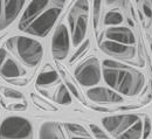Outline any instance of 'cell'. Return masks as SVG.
Instances as JSON below:
<instances>
[{
    "label": "cell",
    "instance_id": "obj_1",
    "mask_svg": "<svg viewBox=\"0 0 152 139\" xmlns=\"http://www.w3.org/2000/svg\"><path fill=\"white\" fill-rule=\"evenodd\" d=\"M103 76L109 87L128 96L137 95L145 82L142 73L113 60L103 62Z\"/></svg>",
    "mask_w": 152,
    "mask_h": 139
},
{
    "label": "cell",
    "instance_id": "obj_2",
    "mask_svg": "<svg viewBox=\"0 0 152 139\" xmlns=\"http://www.w3.org/2000/svg\"><path fill=\"white\" fill-rule=\"evenodd\" d=\"M15 40V47L18 50V54L21 57V60L29 67L37 65L41 61L43 49L41 43L38 42L37 40L20 36Z\"/></svg>",
    "mask_w": 152,
    "mask_h": 139
},
{
    "label": "cell",
    "instance_id": "obj_3",
    "mask_svg": "<svg viewBox=\"0 0 152 139\" xmlns=\"http://www.w3.org/2000/svg\"><path fill=\"white\" fill-rule=\"evenodd\" d=\"M32 125L21 117H8L0 127V138H29L32 137Z\"/></svg>",
    "mask_w": 152,
    "mask_h": 139
},
{
    "label": "cell",
    "instance_id": "obj_4",
    "mask_svg": "<svg viewBox=\"0 0 152 139\" xmlns=\"http://www.w3.org/2000/svg\"><path fill=\"white\" fill-rule=\"evenodd\" d=\"M76 79L81 85L90 87L95 85L101 79V68L98 60L95 57L87 60L75 70Z\"/></svg>",
    "mask_w": 152,
    "mask_h": 139
},
{
    "label": "cell",
    "instance_id": "obj_5",
    "mask_svg": "<svg viewBox=\"0 0 152 139\" xmlns=\"http://www.w3.org/2000/svg\"><path fill=\"white\" fill-rule=\"evenodd\" d=\"M60 13H61V7L50 8L49 11L45 12L41 17H39L38 19L34 20L25 29V32H27L32 35H37V36H45L50 31V28L54 26Z\"/></svg>",
    "mask_w": 152,
    "mask_h": 139
},
{
    "label": "cell",
    "instance_id": "obj_6",
    "mask_svg": "<svg viewBox=\"0 0 152 139\" xmlns=\"http://www.w3.org/2000/svg\"><path fill=\"white\" fill-rule=\"evenodd\" d=\"M139 117L137 115H119L111 116L102 119V124L114 137H119L124 131H126L132 124H134Z\"/></svg>",
    "mask_w": 152,
    "mask_h": 139
},
{
    "label": "cell",
    "instance_id": "obj_7",
    "mask_svg": "<svg viewBox=\"0 0 152 139\" xmlns=\"http://www.w3.org/2000/svg\"><path fill=\"white\" fill-rule=\"evenodd\" d=\"M52 52L55 60H63L69 52V36L64 25H60L54 33L52 41Z\"/></svg>",
    "mask_w": 152,
    "mask_h": 139
},
{
    "label": "cell",
    "instance_id": "obj_8",
    "mask_svg": "<svg viewBox=\"0 0 152 139\" xmlns=\"http://www.w3.org/2000/svg\"><path fill=\"white\" fill-rule=\"evenodd\" d=\"M101 49L110 56H115V57H118V59L122 60L131 59L136 54L134 47H130V46H126L124 43L115 42L111 40L102 42L101 43Z\"/></svg>",
    "mask_w": 152,
    "mask_h": 139
},
{
    "label": "cell",
    "instance_id": "obj_9",
    "mask_svg": "<svg viewBox=\"0 0 152 139\" xmlns=\"http://www.w3.org/2000/svg\"><path fill=\"white\" fill-rule=\"evenodd\" d=\"M49 0H33L31 2V5L27 7V9L25 11L22 18L20 20L19 28L21 31H25L34 20L38 17L39 13L42 12V9L48 5Z\"/></svg>",
    "mask_w": 152,
    "mask_h": 139
},
{
    "label": "cell",
    "instance_id": "obj_10",
    "mask_svg": "<svg viewBox=\"0 0 152 139\" xmlns=\"http://www.w3.org/2000/svg\"><path fill=\"white\" fill-rule=\"evenodd\" d=\"M88 97L93 102H98V103H118L122 102L123 97L115 91L107 89V88H93L87 92Z\"/></svg>",
    "mask_w": 152,
    "mask_h": 139
},
{
    "label": "cell",
    "instance_id": "obj_11",
    "mask_svg": "<svg viewBox=\"0 0 152 139\" xmlns=\"http://www.w3.org/2000/svg\"><path fill=\"white\" fill-rule=\"evenodd\" d=\"M105 36L111 41L124 43V44H133L134 43V35L126 27H113L105 32Z\"/></svg>",
    "mask_w": 152,
    "mask_h": 139
},
{
    "label": "cell",
    "instance_id": "obj_12",
    "mask_svg": "<svg viewBox=\"0 0 152 139\" xmlns=\"http://www.w3.org/2000/svg\"><path fill=\"white\" fill-rule=\"evenodd\" d=\"M25 0H8L5 2V14H4V22L0 25V29L5 28L8 23H11L19 14L21 7L23 6Z\"/></svg>",
    "mask_w": 152,
    "mask_h": 139
},
{
    "label": "cell",
    "instance_id": "obj_13",
    "mask_svg": "<svg viewBox=\"0 0 152 139\" xmlns=\"http://www.w3.org/2000/svg\"><path fill=\"white\" fill-rule=\"evenodd\" d=\"M40 138H43V139L64 138V135L62 133L61 127H60V125H58L57 123L48 122V123H45V124L41 126V130H40Z\"/></svg>",
    "mask_w": 152,
    "mask_h": 139
},
{
    "label": "cell",
    "instance_id": "obj_14",
    "mask_svg": "<svg viewBox=\"0 0 152 139\" xmlns=\"http://www.w3.org/2000/svg\"><path fill=\"white\" fill-rule=\"evenodd\" d=\"M87 25H88L87 14L86 15H80L77 21H76L75 27L73 29V43H74V46L80 44L81 41L84 39V35H86V32H87Z\"/></svg>",
    "mask_w": 152,
    "mask_h": 139
},
{
    "label": "cell",
    "instance_id": "obj_15",
    "mask_svg": "<svg viewBox=\"0 0 152 139\" xmlns=\"http://www.w3.org/2000/svg\"><path fill=\"white\" fill-rule=\"evenodd\" d=\"M20 68L18 67V64L12 61V60H8L6 61L2 67H0V74L4 76V77H7V79H13V77H18L20 76Z\"/></svg>",
    "mask_w": 152,
    "mask_h": 139
},
{
    "label": "cell",
    "instance_id": "obj_16",
    "mask_svg": "<svg viewBox=\"0 0 152 139\" xmlns=\"http://www.w3.org/2000/svg\"><path fill=\"white\" fill-rule=\"evenodd\" d=\"M142 131H143V124L142 122L138 119L134 124H132L126 131H124L118 138H124V139H138L142 137Z\"/></svg>",
    "mask_w": 152,
    "mask_h": 139
},
{
    "label": "cell",
    "instance_id": "obj_17",
    "mask_svg": "<svg viewBox=\"0 0 152 139\" xmlns=\"http://www.w3.org/2000/svg\"><path fill=\"white\" fill-rule=\"evenodd\" d=\"M58 79L56 71L50 70V71H43L39 75L38 79H37V84L39 87H43V85H49L54 82H56Z\"/></svg>",
    "mask_w": 152,
    "mask_h": 139
},
{
    "label": "cell",
    "instance_id": "obj_18",
    "mask_svg": "<svg viewBox=\"0 0 152 139\" xmlns=\"http://www.w3.org/2000/svg\"><path fill=\"white\" fill-rule=\"evenodd\" d=\"M64 126H66V130L69 132V135H70L72 138H74V137H87V138H90V137H91V136L86 131V129L82 127L81 125L68 123V124H64Z\"/></svg>",
    "mask_w": 152,
    "mask_h": 139
},
{
    "label": "cell",
    "instance_id": "obj_19",
    "mask_svg": "<svg viewBox=\"0 0 152 139\" xmlns=\"http://www.w3.org/2000/svg\"><path fill=\"white\" fill-rule=\"evenodd\" d=\"M55 99H56L57 103L63 104V105H68V104L72 103V97H70V95H69V92H68V90H67L64 84L60 85V88H58V90L56 92Z\"/></svg>",
    "mask_w": 152,
    "mask_h": 139
},
{
    "label": "cell",
    "instance_id": "obj_20",
    "mask_svg": "<svg viewBox=\"0 0 152 139\" xmlns=\"http://www.w3.org/2000/svg\"><path fill=\"white\" fill-rule=\"evenodd\" d=\"M121 22H123V17L121 13L111 11L109 13L105 14V19H104V25L107 26H115V25H119Z\"/></svg>",
    "mask_w": 152,
    "mask_h": 139
},
{
    "label": "cell",
    "instance_id": "obj_21",
    "mask_svg": "<svg viewBox=\"0 0 152 139\" xmlns=\"http://www.w3.org/2000/svg\"><path fill=\"white\" fill-rule=\"evenodd\" d=\"M88 9H89L88 0H77L73 8L74 12H84V13H88Z\"/></svg>",
    "mask_w": 152,
    "mask_h": 139
},
{
    "label": "cell",
    "instance_id": "obj_22",
    "mask_svg": "<svg viewBox=\"0 0 152 139\" xmlns=\"http://www.w3.org/2000/svg\"><path fill=\"white\" fill-rule=\"evenodd\" d=\"M101 5L102 0H94V27H97L98 19H99V13H101Z\"/></svg>",
    "mask_w": 152,
    "mask_h": 139
},
{
    "label": "cell",
    "instance_id": "obj_23",
    "mask_svg": "<svg viewBox=\"0 0 152 139\" xmlns=\"http://www.w3.org/2000/svg\"><path fill=\"white\" fill-rule=\"evenodd\" d=\"M88 47H89V40H86V42H83V43H82V46H81V47H80V48L75 52V54H74V55H73V57L70 59V62H74L77 57H80V55H81L84 50H87V48H88Z\"/></svg>",
    "mask_w": 152,
    "mask_h": 139
},
{
    "label": "cell",
    "instance_id": "obj_24",
    "mask_svg": "<svg viewBox=\"0 0 152 139\" xmlns=\"http://www.w3.org/2000/svg\"><path fill=\"white\" fill-rule=\"evenodd\" d=\"M90 129L94 133L96 138H108V136L104 133V131H102L97 125H94V124H90Z\"/></svg>",
    "mask_w": 152,
    "mask_h": 139
},
{
    "label": "cell",
    "instance_id": "obj_25",
    "mask_svg": "<svg viewBox=\"0 0 152 139\" xmlns=\"http://www.w3.org/2000/svg\"><path fill=\"white\" fill-rule=\"evenodd\" d=\"M143 135H142V137L143 138H148L149 136H150V132H151V122H150V119L145 118L144 120V129H143Z\"/></svg>",
    "mask_w": 152,
    "mask_h": 139
},
{
    "label": "cell",
    "instance_id": "obj_26",
    "mask_svg": "<svg viewBox=\"0 0 152 139\" xmlns=\"http://www.w3.org/2000/svg\"><path fill=\"white\" fill-rule=\"evenodd\" d=\"M6 94V96L7 97H12V98H22V95L18 92V91H15V90H6L5 91Z\"/></svg>",
    "mask_w": 152,
    "mask_h": 139
},
{
    "label": "cell",
    "instance_id": "obj_27",
    "mask_svg": "<svg viewBox=\"0 0 152 139\" xmlns=\"http://www.w3.org/2000/svg\"><path fill=\"white\" fill-rule=\"evenodd\" d=\"M67 87H68V88H69V89L72 90V92H73V94L75 95V97H76V98L82 99V96L80 95V92H78V90H77V89H76L75 87H74V84H73L72 82H67Z\"/></svg>",
    "mask_w": 152,
    "mask_h": 139
},
{
    "label": "cell",
    "instance_id": "obj_28",
    "mask_svg": "<svg viewBox=\"0 0 152 139\" xmlns=\"http://www.w3.org/2000/svg\"><path fill=\"white\" fill-rule=\"evenodd\" d=\"M143 12H144V14H145L148 18H152V9L148 4H144V5H143Z\"/></svg>",
    "mask_w": 152,
    "mask_h": 139
},
{
    "label": "cell",
    "instance_id": "obj_29",
    "mask_svg": "<svg viewBox=\"0 0 152 139\" xmlns=\"http://www.w3.org/2000/svg\"><path fill=\"white\" fill-rule=\"evenodd\" d=\"M5 57H6V52H5V49H0V67H1V63L4 62Z\"/></svg>",
    "mask_w": 152,
    "mask_h": 139
},
{
    "label": "cell",
    "instance_id": "obj_30",
    "mask_svg": "<svg viewBox=\"0 0 152 139\" xmlns=\"http://www.w3.org/2000/svg\"><path fill=\"white\" fill-rule=\"evenodd\" d=\"M54 1H55L56 4H58V6H60V7H62V5L64 4V0H54Z\"/></svg>",
    "mask_w": 152,
    "mask_h": 139
},
{
    "label": "cell",
    "instance_id": "obj_31",
    "mask_svg": "<svg viewBox=\"0 0 152 139\" xmlns=\"http://www.w3.org/2000/svg\"><path fill=\"white\" fill-rule=\"evenodd\" d=\"M95 110H98V111H109L108 109H105V108H94Z\"/></svg>",
    "mask_w": 152,
    "mask_h": 139
},
{
    "label": "cell",
    "instance_id": "obj_32",
    "mask_svg": "<svg viewBox=\"0 0 152 139\" xmlns=\"http://www.w3.org/2000/svg\"><path fill=\"white\" fill-rule=\"evenodd\" d=\"M113 1H117V0H108V2H109V4H111Z\"/></svg>",
    "mask_w": 152,
    "mask_h": 139
},
{
    "label": "cell",
    "instance_id": "obj_33",
    "mask_svg": "<svg viewBox=\"0 0 152 139\" xmlns=\"http://www.w3.org/2000/svg\"><path fill=\"white\" fill-rule=\"evenodd\" d=\"M151 50H152V43H151Z\"/></svg>",
    "mask_w": 152,
    "mask_h": 139
},
{
    "label": "cell",
    "instance_id": "obj_34",
    "mask_svg": "<svg viewBox=\"0 0 152 139\" xmlns=\"http://www.w3.org/2000/svg\"><path fill=\"white\" fill-rule=\"evenodd\" d=\"M151 2H152V0H151Z\"/></svg>",
    "mask_w": 152,
    "mask_h": 139
}]
</instances>
